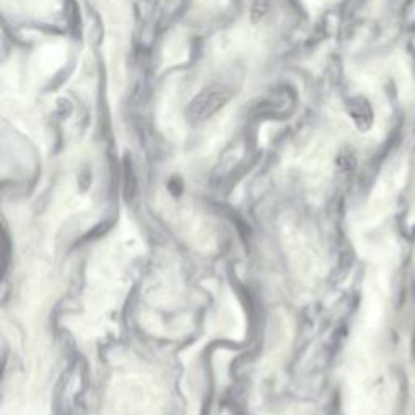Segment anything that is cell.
<instances>
[{
    "instance_id": "cell-4",
    "label": "cell",
    "mask_w": 415,
    "mask_h": 415,
    "mask_svg": "<svg viewBox=\"0 0 415 415\" xmlns=\"http://www.w3.org/2000/svg\"><path fill=\"white\" fill-rule=\"evenodd\" d=\"M185 0H164V4H166V9H164V15H169L172 16L175 11L180 10L182 4H184Z\"/></svg>"
},
{
    "instance_id": "cell-2",
    "label": "cell",
    "mask_w": 415,
    "mask_h": 415,
    "mask_svg": "<svg viewBox=\"0 0 415 415\" xmlns=\"http://www.w3.org/2000/svg\"><path fill=\"white\" fill-rule=\"evenodd\" d=\"M350 116L360 130H368L372 127L373 112H372V107L368 106V102L365 99L359 98V99L352 101Z\"/></svg>"
},
{
    "instance_id": "cell-1",
    "label": "cell",
    "mask_w": 415,
    "mask_h": 415,
    "mask_svg": "<svg viewBox=\"0 0 415 415\" xmlns=\"http://www.w3.org/2000/svg\"><path fill=\"white\" fill-rule=\"evenodd\" d=\"M231 93L223 87H216L204 89L203 93L197 96L195 99L192 101L189 107V117L192 121H204L209 116H213L216 111H219L223 107L227 99H229Z\"/></svg>"
},
{
    "instance_id": "cell-3",
    "label": "cell",
    "mask_w": 415,
    "mask_h": 415,
    "mask_svg": "<svg viewBox=\"0 0 415 415\" xmlns=\"http://www.w3.org/2000/svg\"><path fill=\"white\" fill-rule=\"evenodd\" d=\"M268 5H270V0H253V18L255 20H260L263 18L266 10H268Z\"/></svg>"
}]
</instances>
